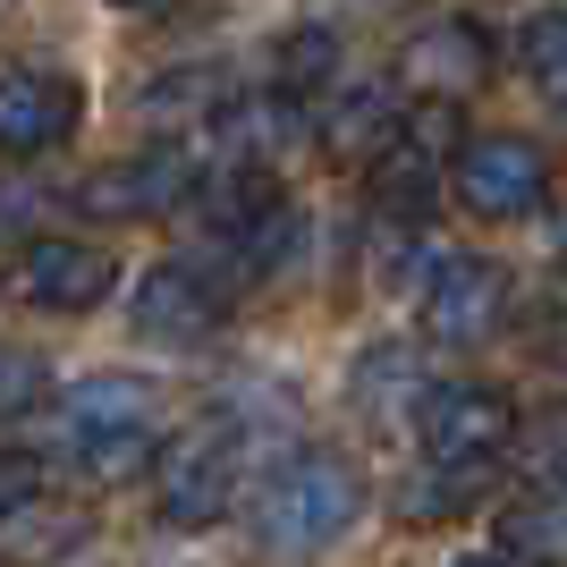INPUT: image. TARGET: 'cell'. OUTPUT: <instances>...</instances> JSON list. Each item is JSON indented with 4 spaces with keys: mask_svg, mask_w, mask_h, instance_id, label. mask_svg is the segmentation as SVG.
Instances as JSON below:
<instances>
[{
    "mask_svg": "<svg viewBox=\"0 0 567 567\" xmlns=\"http://www.w3.org/2000/svg\"><path fill=\"white\" fill-rule=\"evenodd\" d=\"M195 187H204V162H195L187 144H153V153H127V162L94 169L76 187V204L94 220H162L178 204H195Z\"/></svg>",
    "mask_w": 567,
    "mask_h": 567,
    "instance_id": "cell-5",
    "label": "cell"
},
{
    "mask_svg": "<svg viewBox=\"0 0 567 567\" xmlns=\"http://www.w3.org/2000/svg\"><path fill=\"white\" fill-rule=\"evenodd\" d=\"M76 118H85V94L60 69H0V153L9 162L69 144Z\"/></svg>",
    "mask_w": 567,
    "mask_h": 567,
    "instance_id": "cell-8",
    "label": "cell"
},
{
    "mask_svg": "<svg viewBox=\"0 0 567 567\" xmlns=\"http://www.w3.org/2000/svg\"><path fill=\"white\" fill-rule=\"evenodd\" d=\"M331 60H339L331 34H288V43H280V76H271V85L297 102L306 85H322V76H331Z\"/></svg>",
    "mask_w": 567,
    "mask_h": 567,
    "instance_id": "cell-19",
    "label": "cell"
},
{
    "mask_svg": "<svg viewBox=\"0 0 567 567\" xmlns=\"http://www.w3.org/2000/svg\"><path fill=\"white\" fill-rule=\"evenodd\" d=\"M483 76H492V43H483L474 18H432L399 43V85L424 94V102H457V94H474Z\"/></svg>",
    "mask_w": 567,
    "mask_h": 567,
    "instance_id": "cell-9",
    "label": "cell"
},
{
    "mask_svg": "<svg viewBox=\"0 0 567 567\" xmlns=\"http://www.w3.org/2000/svg\"><path fill=\"white\" fill-rule=\"evenodd\" d=\"M508 313V271L492 255H432L424 262V339L432 348H483Z\"/></svg>",
    "mask_w": 567,
    "mask_h": 567,
    "instance_id": "cell-4",
    "label": "cell"
},
{
    "mask_svg": "<svg viewBox=\"0 0 567 567\" xmlns=\"http://www.w3.org/2000/svg\"><path fill=\"white\" fill-rule=\"evenodd\" d=\"M534 355L567 364V280H550V288H543V306H534Z\"/></svg>",
    "mask_w": 567,
    "mask_h": 567,
    "instance_id": "cell-20",
    "label": "cell"
},
{
    "mask_svg": "<svg viewBox=\"0 0 567 567\" xmlns=\"http://www.w3.org/2000/svg\"><path fill=\"white\" fill-rule=\"evenodd\" d=\"M25 492H43V466H34V457H18V450H0V508H9V499H25Z\"/></svg>",
    "mask_w": 567,
    "mask_h": 567,
    "instance_id": "cell-22",
    "label": "cell"
},
{
    "mask_svg": "<svg viewBox=\"0 0 567 567\" xmlns=\"http://www.w3.org/2000/svg\"><path fill=\"white\" fill-rule=\"evenodd\" d=\"M499 550H517L525 567H567V499L534 492L517 508H499Z\"/></svg>",
    "mask_w": 567,
    "mask_h": 567,
    "instance_id": "cell-13",
    "label": "cell"
},
{
    "mask_svg": "<svg viewBox=\"0 0 567 567\" xmlns=\"http://www.w3.org/2000/svg\"><path fill=\"white\" fill-rule=\"evenodd\" d=\"M76 457H85V474H94V483H127V474H144L153 457H162V441H153V424H136V432L76 441Z\"/></svg>",
    "mask_w": 567,
    "mask_h": 567,
    "instance_id": "cell-17",
    "label": "cell"
},
{
    "mask_svg": "<svg viewBox=\"0 0 567 567\" xmlns=\"http://www.w3.org/2000/svg\"><path fill=\"white\" fill-rule=\"evenodd\" d=\"M118 262L85 237H25L18 255H9V297L34 313H94L111 297Z\"/></svg>",
    "mask_w": 567,
    "mask_h": 567,
    "instance_id": "cell-6",
    "label": "cell"
},
{
    "mask_svg": "<svg viewBox=\"0 0 567 567\" xmlns=\"http://www.w3.org/2000/svg\"><path fill=\"white\" fill-rule=\"evenodd\" d=\"M348 390H355V406H415V399H424V373H415V348H399V339H373V348L355 355Z\"/></svg>",
    "mask_w": 567,
    "mask_h": 567,
    "instance_id": "cell-14",
    "label": "cell"
},
{
    "mask_svg": "<svg viewBox=\"0 0 567 567\" xmlns=\"http://www.w3.org/2000/svg\"><path fill=\"white\" fill-rule=\"evenodd\" d=\"M559 255H567V220H559Z\"/></svg>",
    "mask_w": 567,
    "mask_h": 567,
    "instance_id": "cell-25",
    "label": "cell"
},
{
    "mask_svg": "<svg viewBox=\"0 0 567 567\" xmlns=\"http://www.w3.org/2000/svg\"><path fill=\"white\" fill-rule=\"evenodd\" d=\"M364 517V474L348 466L339 450H297L262 474L255 525L280 559H306V550H331L348 525Z\"/></svg>",
    "mask_w": 567,
    "mask_h": 567,
    "instance_id": "cell-1",
    "label": "cell"
},
{
    "mask_svg": "<svg viewBox=\"0 0 567 567\" xmlns=\"http://www.w3.org/2000/svg\"><path fill=\"white\" fill-rule=\"evenodd\" d=\"M399 136V102L381 94V85H364V94H348L331 118H322V144L331 153H348V162H364V153H381V144Z\"/></svg>",
    "mask_w": 567,
    "mask_h": 567,
    "instance_id": "cell-15",
    "label": "cell"
},
{
    "mask_svg": "<svg viewBox=\"0 0 567 567\" xmlns=\"http://www.w3.org/2000/svg\"><path fill=\"white\" fill-rule=\"evenodd\" d=\"M85 534H94V517L69 508V499H43V492H25V499L0 508V550H9V559H34V550L51 559V550H76Z\"/></svg>",
    "mask_w": 567,
    "mask_h": 567,
    "instance_id": "cell-12",
    "label": "cell"
},
{
    "mask_svg": "<svg viewBox=\"0 0 567 567\" xmlns=\"http://www.w3.org/2000/svg\"><path fill=\"white\" fill-rule=\"evenodd\" d=\"M517 60H525V76H534L543 102H567V9H543V18L525 25Z\"/></svg>",
    "mask_w": 567,
    "mask_h": 567,
    "instance_id": "cell-16",
    "label": "cell"
},
{
    "mask_svg": "<svg viewBox=\"0 0 567 567\" xmlns=\"http://www.w3.org/2000/svg\"><path fill=\"white\" fill-rule=\"evenodd\" d=\"M450 567H517V559H492V550H466V559H450Z\"/></svg>",
    "mask_w": 567,
    "mask_h": 567,
    "instance_id": "cell-23",
    "label": "cell"
},
{
    "mask_svg": "<svg viewBox=\"0 0 567 567\" xmlns=\"http://www.w3.org/2000/svg\"><path fill=\"white\" fill-rule=\"evenodd\" d=\"M51 399V364L34 348H0V424H18Z\"/></svg>",
    "mask_w": 567,
    "mask_h": 567,
    "instance_id": "cell-18",
    "label": "cell"
},
{
    "mask_svg": "<svg viewBox=\"0 0 567 567\" xmlns=\"http://www.w3.org/2000/svg\"><path fill=\"white\" fill-rule=\"evenodd\" d=\"M34 213H43V195H34V187H18V178H0V237H18Z\"/></svg>",
    "mask_w": 567,
    "mask_h": 567,
    "instance_id": "cell-21",
    "label": "cell"
},
{
    "mask_svg": "<svg viewBox=\"0 0 567 567\" xmlns=\"http://www.w3.org/2000/svg\"><path fill=\"white\" fill-rule=\"evenodd\" d=\"M237 483H246V441H237L229 424L178 441V450L162 457V525H178V534L220 525L237 508Z\"/></svg>",
    "mask_w": 567,
    "mask_h": 567,
    "instance_id": "cell-3",
    "label": "cell"
},
{
    "mask_svg": "<svg viewBox=\"0 0 567 567\" xmlns=\"http://www.w3.org/2000/svg\"><path fill=\"white\" fill-rule=\"evenodd\" d=\"M220 313H229V288H220L204 262L169 255V262H153V271L136 280V331L144 339H178V348H187V339L220 331Z\"/></svg>",
    "mask_w": 567,
    "mask_h": 567,
    "instance_id": "cell-10",
    "label": "cell"
},
{
    "mask_svg": "<svg viewBox=\"0 0 567 567\" xmlns=\"http://www.w3.org/2000/svg\"><path fill=\"white\" fill-rule=\"evenodd\" d=\"M550 195V153L534 136H474L457 153V204L483 220H525Z\"/></svg>",
    "mask_w": 567,
    "mask_h": 567,
    "instance_id": "cell-7",
    "label": "cell"
},
{
    "mask_svg": "<svg viewBox=\"0 0 567 567\" xmlns=\"http://www.w3.org/2000/svg\"><path fill=\"white\" fill-rule=\"evenodd\" d=\"M415 441L432 466H492L517 441V399L492 381H441L415 399Z\"/></svg>",
    "mask_w": 567,
    "mask_h": 567,
    "instance_id": "cell-2",
    "label": "cell"
},
{
    "mask_svg": "<svg viewBox=\"0 0 567 567\" xmlns=\"http://www.w3.org/2000/svg\"><path fill=\"white\" fill-rule=\"evenodd\" d=\"M111 9H136V18H144V9H162V0H111Z\"/></svg>",
    "mask_w": 567,
    "mask_h": 567,
    "instance_id": "cell-24",
    "label": "cell"
},
{
    "mask_svg": "<svg viewBox=\"0 0 567 567\" xmlns=\"http://www.w3.org/2000/svg\"><path fill=\"white\" fill-rule=\"evenodd\" d=\"M162 415V381L144 373H94L76 381L69 399H60V424H69V441H102V432H136Z\"/></svg>",
    "mask_w": 567,
    "mask_h": 567,
    "instance_id": "cell-11",
    "label": "cell"
}]
</instances>
